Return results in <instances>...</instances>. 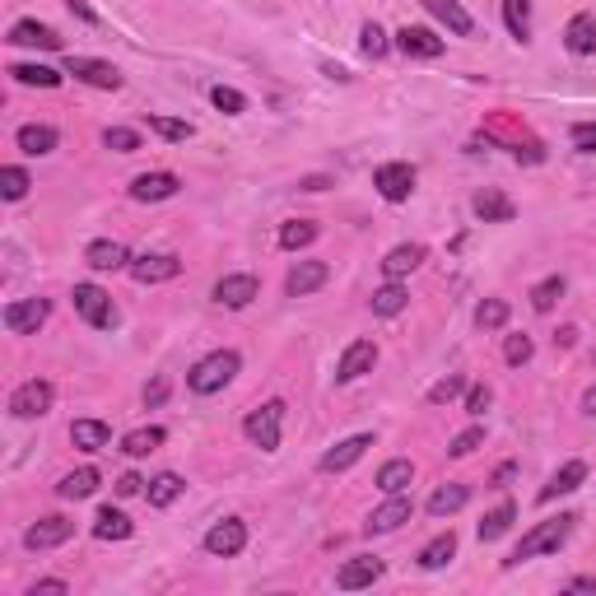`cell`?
Returning a JSON list of instances; mask_svg holds the SVG:
<instances>
[{"label":"cell","mask_w":596,"mask_h":596,"mask_svg":"<svg viewBox=\"0 0 596 596\" xmlns=\"http://www.w3.org/2000/svg\"><path fill=\"white\" fill-rule=\"evenodd\" d=\"M373 187L382 191V201H406L410 191H415V168L410 163H382L378 173H373Z\"/></svg>","instance_id":"cell-13"},{"label":"cell","mask_w":596,"mask_h":596,"mask_svg":"<svg viewBox=\"0 0 596 596\" xmlns=\"http://www.w3.org/2000/svg\"><path fill=\"white\" fill-rule=\"evenodd\" d=\"M126 271L136 275L140 285H163V280H177V275H182V261L168 257V252H145V257H136Z\"/></svg>","instance_id":"cell-11"},{"label":"cell","mask_w":596,"mask_h":596,"mask_svg":"<svg viewBox=\"0 0 596 596\" xmlns=\"http://www.w3.org/2000/svg\"><path fill=\"white\" fill-rule=\"evenodd\" d=\"M47 312H52L47 298H14L10 308H5V331L10 336H28V331H38L47 322Z\"/></svg>","instance_id":"cell-7"},{"label":"cell","mask_w":596,"mask_h":596,"mask_svg":"<svg viewBox=\"0 0 596 596\" xmlns=\"http://www.w3.org/2000/svg\"><path fill=\"white\" fill-rule=\"evenodd\" d=\"M452 555H457V536H452V531H443V536H434V541L420 550V569H443Z\"/></svg>","instance_id":"cell-37"},{"label":"cell","mask_w":596,"mask_h":596,"mask_svg":"<svg viewBox=\"0 0 596 596\" xmlns=\"http://www.w3.org/2000/svg\"><path fill=\"white\" fill-rule=\"evenodd\" d=\"M308 243H317V224L312 219H289L285 229H280V247L285 252H298V247H308Z\"/></svg>","instance_id":"cell-40"},{"label":"cell","mask_w":596,"mask_h":596,"mask_svg":"<svg viewBox=\"0 0 596 596\" xmlns=\"http://www.w3.org/2000/svg\"><path fill=\"white\" fill-rule=\"evenodd\" d=\"M564 298V275H550V280H541V285L531 289V308L536 312H550Z\"/></svg>","instance_id":"cell-43"},{"label":"cell","mask_w":596,"mask_h":596,"mask_svg":"<svg viewBox=\"0 0 596 596\" xmlns=\"http://www.w3.org/2000/svg\"><path fill=\"white\" fill-rule=\"evenodd\" d=\"M326 280H331V266H326V261H294L289 275H285V294L289 298H308V294H317Z\"/></svg>","instance_id":"cell-10"},{"label":"cell","mask_w":596,"mask_h":596,"mask_svg":"<svg viewBox=\"0 0 596 596\" xmlns=\"http://www.w3.org/2000/svg\"><path fill=\"white\" fill-rule=\"evenodd\" d=\"M149 131L163 140H173V145H182V140L196 136V126L191 122H177V117H149Z\"/></svg>","instance_id":"cell-42"},{"label":"cell","mask_w":596,"mask_h":596,"mask_svg":"<svg viewBox=\"0 0 596 596\" xmlns=\"http://www.w3.org/2000/svg\"><path fill=\"white\" fill-rule=\"evenodd\" d=\"M112 429L103 420H75L70 424V443L80 447V452H98V447H108Z\"/></svg>","instance_id":"cell-29"},{"label":"cell","mask_w":596,"mask_h":596,"mask_svg":"<svg viewBox=\"0 0 596 596\" xmlns=\"http://www.w3.org/2000/svg\"><path fill=\"white\" fill-rule=\"evenodd\" d=\"M573 592H596L592 578H573Z\"/></svg>","instance_id":"cell-59"},{"label":"cell","mask_w":596,"mask_h":596,"mask_svg":"<svg viewBox=\"0 0 596 596\" xmlns=\"http://www.w3.org/2000/svg\"><path fill=\"white\" fill-rule=\"evenodd\" d=\"M28 187H33V182H28V173L24 168H0V196H5V201H24L28 196Z\"/></svg>","instance_id":"cell-44"},{"label":"cell","mask_w":596,"mask_h":596,"mask_svg":"<svg viewBox=\"0 0 596 596\" xmlns=\"http://www.w3.org/2000/svg\"><path fill=\"white\" fill-rule=\"evenodd\" d=\"M471 210L485 219V224H508V219H513V201H508L503 191H489V187L471 201Z\"/></svg>","instance_id":"cell-27"},{"label":"cell","mask_w":596,"mask_h":596,"mask_svg":"<svg viewBox=\"0 0 596 596\" xmlns=\"http://www.w3.org/2000/svg\"><path fill=\"white\" fill-rule=\"evenodd\" d=\"M238 368H243L238 350H215V354H205V359H196V364L187 368V387L196 396H215V392L229 387Z\"/></svg>","instance_id":"cell-1"},{"label":"cell","mask_w":596,"mask_h":596,"mask_svg":"<svg viewBox=\"0 0 596 596\" xmlns=\"http://www.w3.org/2000/svg\"><path fill=\"white\" fill-rule=\"evenodd\" d=\"M573 145L583 149V154H592V149H596V122H583V126H573Z\"/></svg>","instance_id":"cell-52"},{"label":"cell","mask_w":596,"mask_h":596,"mask_svg":"<svg viewBox=\"0 0 596 596\" xmlns=\"http://www.w3.org/2000/svg\"><path fill=\"white\" fill-rule=\"evenodd\" d=\"M466 503H471V489H466V485H443V489L429 494V513H434V517H452V513H461Z\"/></svg>","instance_id":"cell-31"},{"label":"cell","mask_w":596,"mask_h":596,"mask_svg":"<svg viewBox=\"0 0 596 596\" xmlns=\"http://www.w3.org/2000/svg\"><path fill=\"white\" fill-rule=\"evenodd\" d=\"M280 424H285V401H266V406H257L243 420V434L252 447L275 452V447H280Z\"/></svg>","instance_id":"cell-3"},{"label":"cell","mask_w":596,"mask_h":596,"mask_svg":"<svg viewBox=\"0 0 596 596\" xmlns=\"http://www.w3.org/2000/svg\"><path fill=\"white\" fill-rule=\"evenodd\" d=\"M573 522H578V517H573V513H559V517H550V522H536V527H531L527 536H522V545H517V550H513V559H508V564H527V559L555 555L559 545L569 541Z\"/></svg>","instance_id":"cell-2"},{"label":"cell","mask_w":596,"mask_h":596,"mask_svg":"<svg viewBox=\"0 0 596 596\" xmlns=\"http://www.w3.org/2000/svg\"><path fill=\"white\" fill-rule=\"evenodd\" d=\"M19 149L24 154H33V159H42V154H52L56 149V126H42V122H28V126H19Z\"/></svg>","instance_id":"cell-26"},{"label":"cell","mask_w":596,"mask_h":596,"mask_svg":"<svg viewBox=\"0 0 596 596\" xmlns=\"http://www.w3.org/2000/svg\"><path fill=\"white\" fill-rule=\"evenodd\" d=\"M205 550L215 559H233L247 550V522L243 517H224V522H215V527L205 531Z\"/></svg>","instance_id":"cell-6"},{"label":"cell","mask_w":596,"mask_h":596,"mask_svg":"<svg viewBox=\"0 0 596 596\" xmlns=\"http://www.w3.org/2000/svg\"><path fill=\"white\" fill-rule=\"evenodd\" d=\"M14 84H28V89H56L61 84V70L52 66H10Z\"/></svg>","instance_id":"cell-39"},{"label":"cell","mask_w":596,"mask_h":596,"mask_svg":"<svg viewBox=\"0 0 596 596\" xmlns=\"http://www.w3.org/2000/svg\"><path fill=\"white\" fill-rule=\"evenodd\" d=\"M503 24L517 42H527L531 33V0H503Z\"/></svg>","instance_id":"cell-38"},{"label":"cell","mask_w":596,"mask_h":596,"mask_svg":"<svg viewBox=\"0 0 596 596\" xmlns=\"http://www.w3.org/2000/svg\"><path fill=\"white\" fill-rule=\"evenodd\" d=\"M378 578H382V559L378 555H359L336 573V587L340 592H359V587H373Z\"/></svg>","instance_id":"cell-16"},{"label":"cell","mask_w":596,"mask_h":596,"mask_svg":"<svg viewBox=\"0 0 596 596\" xmlns=\"http://www.w3.org/2000/svg\"><path fill=\"white\" fill-rule=\"evenodd\" d=\"M406 303H410V294L401 280H392V285H382L378 294H373V312H378V317H396V312H406Z\"/></svg>","instance_id":"cell-36"},{"label":"cell","mask_w":596,"mask_h":596,"mask_svg":"<svg viewBox=\"0 0 596 596\" xmlns=\"http://www.w3.org/2000/svg\"><path fill=\"white\" fill-rule=\"evenodd\" d=\"M531 354H536V345H531V336H508L503 340V359L513 368H522V364H531Z\"/></svg>","instance_id":"cell-49"},{"label":"cell","mask_w":596,"mask_h":596,"mask_svg":"<svg viewBox=\"0 0 596 596\" xmlns=\"http://www.w3.org/2000/svg\"><path fill=\"white\" fill-rule=\"evenodd\" d=\"M326 187H331L326 177H308V182H303V191H326Z\"/></svg>","instance_id":"cell-58"},{"label":"cell","mask_w":596,"mask_h":596,"mask_svg":"<svg viewBox=\"0 0 596 596\" xmlns=\"http://www.w3.org/2000/svg\"><path fill=\"white\" fill-rule=\"evenodd\" d=\"M485 406H489V387H485V382L466 387V410H471V415H485Z\"/></svg>","instance_id":"cell-51"},{"label":"cell","mask_w":596,"mask_h":596,"mask_svg":"<svg viewBox=\"0 0 596 596\" xmlns=\"http://www.w3.org/2000/svg\"><path fill=\"white\" fill-rule=\"evenodd\" d=\"M75 312H80L84 322L94 326V331H112L117 326V308H112V294L98 285H75Z\"/></svg>","instance_id":"cell-4"},{"label":"cell","mask_w":596,"mask_h":596,"mask_svg":"<svg viewBox=\"0 0 596 596\" xmlns=\"http://www.w3.org/2000/svg\"><path fill=\"white\" fill-rule=\"evenodd\" d=\"M257 294H261L257 275H224V280L215 285V303H219V308H247Z\"/></svg>","instance_id":"cell-18"},{"label":"cell","mask_w":596,"mask_h":596,"mask_svg":"<svg viewBox=\"0 0 596 596\" xmlns=\"http://www.w3.org/2000/svg\"><path fill=\"white\" fill-rule=\"evenodd\" d=\"M583 480H587V461H578V457L564 461V466H559V471L550 475V485L541 489V503H555L559 494H573V489L583 485Z\"/></svg>","instance_id":"cell-20"},{"label":"cell","mask_w":596,"mask_h":596,"mask_svg":"<svg viewBox=\"0 0 596 596\" xmlns=\"http://www.w3.org/2000/svg\"><path fill=\"white\" fill-rule=\"evenodd\" d=\"M140 489H145V480H140L136 471H126L122 480H117V494H122V499H131V494H140Z\"/></svg>","instance_id":"cell-54"},{"label":"cell","mask_w":596,"mask_h":596,"mask_svg":"<svg viewBox=\"0 0 596 596\" xmlns=\"http://www.w3.org/2000/svg\"><path fill=\"white\" fill-rule=\"evenodd\" d=\"M182 475H173V471H163V475H154V480H149V508H168V503H177V494H182Z\"/></svg>","instance_id":"cell-34"},{"label":"cell","mask_w":596,"mask_h":596,"mask_svg":"<svg viewBox=\"0 0 596 596\" xmlns=\"http://www.w3.org/2000/svg\"><path fill=\"white\" fill-rule=\"evenodd\" d=\"M373 364H378V345L373 340H350L336 364V382H359L364 373H373Z\"/></svg>","instance_id":"cell-9"},{"label":"cell","mask_w":596,"mask_h":596,"mask_svg":"<svg viewBox=\"0 0 596 596\" xmlns=\"http://www.w3.org/2000/svg\"><path fill=\"white\" fill-rule=\"evenodd\" d=\"M177 187H182V182H177L173 173H140L136 182H131V196H136V201H168V196H177Z\"/></svg>","instance_id":"cell-23"},{"label":"cell","mask_w":596,"mask_h":596,"mask_svg":"<svg viewBox=\"0 0 596 596\" xmlns=\"http://www.w3.org/2000/svg\"><path fill=\"white\" fill-rule=\"evenodd\" d=\"M424 5H429V14H434V19H443V24L452 28L457 38H471L475 19H471V14H466V10H461L457 0H424Z\"/></svg>","instance_id":"cell-28"},{"label":"cell","mask_w":596,"mask_h":596,"mask_svg":"<svg viewBox=\"0 0 596 596\" xmlns=\"http://www.w3.org/2000/svg\"><path fill=\"white\" fill-rule=\"evenodd\" d=\"M131 531H136V522H131L122 508H112V503L94 517V536H98V541H126Z\"/></svg>","instance_id":"cell-25"},{"label":"cell","mask_w":596,"mask_h":596,"mask_svg":"<svg viewBox=\"0 0 596 596\" xmlns=\"http://www.w3.org/2000/svg\"><path fill=\"white\" fill-rule=\"evenodd\" d=\"M66 10H70V14H80L84 24H98V14L89 10V5H84V0H66Z\"/></svg>","instance_id":"cell-56"},{"label":"cell","mask_w":596,"mask_h":596,"mask_svg":"<svg viewBox=\"0 0 596 596\" xmlns=\"http://www.w3.org/2000/svg\"><path fill=\"white\" fill-rule=\"evenodd\" d=\"M14 47H38V52H61V33L47 24H38V19H19V24H10V38Z\"/></svg>","instance_id":"cell-14"},{"label":"cell","mask_w":596,"mask_h":596,"mask_svg":"<svg viewBox=\"0 0 596 596\" xmlns=\"http://www.w3.org/2000/svg\"><path fill=\"white\" fill-rule=\"evenodd\" d=\"M513 517H517V508H513L508 499H503L499 508H489L485 522H480V541H499V536H508V527H513Z\"/></svg>","instance_id":"cell-35"},{"label":"cell","mask_w":596,"mask_h":596,"mask_svg":"<svg viewBox=\"0 0 596 596\" xmlns=\"http://www.w3.org/2000/svg\"><path fill=\"white\" fill-rule=\"evenodd\" d=\"M52 401H56L52 382H47V378H28V382L14 387L10 410H14V420H42V415L52 410Z\"/></svg>","instance_id":"cell-5"},{"label":"cell","mask_w":596,"mask_h":596,"mask_svg":"<svg viewBox=\"0 0 596 596\" xmlns=\"http://www.w3.org/2000/svg\"><path fill=\"white\" fill-rule=\"evenodd\" d=\"M98 485H103V475H98L94 466H80V471H70L66 480L56 485V494H61V499H89Z\"/></svg>","instance_id":"cell-30"},{"label":"cell","mask_w":596,"mask_h":596,"mask_svg":"<svg viewBox=\"0 0 596 596\" xmlns=\"http://www.w3.org/2000/svg\"><path fill=\"white\" fill-rule=\"evenodd\" d=\"M368 447H373V434H354V438H345V443H336L331 452L322 457V471L326 475H336V471H350L354 461L364 457Z\"/></svg>","instance_id":"cell-19"},{"label":"cell","mask_w":596,"mask_h":596,"mask_svg":"<svg viewBox=\"0 0 596 596\" xmlns=\"http://www.w3.org/2000/svg\"><path fill=\"white\" fill-rule=\"evenodd\" d=\"M461 392H466V378H461V373H447V378H438L434 387H429V401H434V406H447V401H457Z\"/></svg>","instance_id":"cell-45"},{"label":"cell","mask_w":596,"mask_h":596,"mask_svg":"<svg viewBox=\"0 0 596 596\" xmlns=\"http://www.w3.org/2000/svg\"><path fill=\"white\" fill-rule=\"evenodd\" d=\"M163 401H168V378H154L145 387V406H163Z\"/></svg>","instance_id":"cell-53"},{"label":"cell","mask_w":596,"mask_h":596,"mask_svg":"<svg viewBox=\"0 0 596 596\" xmlns=\"http://www.w3.org/2000/svg\"><path fill=\"white\" fill-rule=\"evenodd\" d=\"M420 261H424L420 243H401V247H392V252L382 257V275H387V280H406L410 271H420Z\"/></svg>","instance_id":"cell-22"},{"label":"cell","mask_w":596,"mask_h":596,"mask_svg":"<svg viewBox=\"0 0 596 596\" xmlns=\"http://www.w3.org/2000/svg\"><path fill=\"white\" fill-rule=\"evenodd\" d=\"M89 266L94 271H122V266H131V257H126L122 243H112V238H98V243H89Z\"/></svg>","instance_id":"cell-24"},{"label":"cell","mask_w":596,"mask_h":596,"mask_svg":"<svg viewBox=\"0 0 596 596\" xmlns=\"http://www.w3.org/2000/svg\"><path fill=\"white\" fill-rule=\"evenodd\" d=\"M103 145L117 149V154H131V149H140V131H131V126H108V131H103Z\"/></svg>","instance_id":"cell-48"},{"label":"cell","mask_w":596,"mask_h":596,"mask_svg":"<svg viewBox=\"0 0 596 596\" xmlns=\"http://www.w3.org/2000/svg\"><path fill=\"white\" fill-rule=\"evenodd\" d=\"M583 415H592V420H596V387H587V392H583Z\"/></svg>","instance_id":"cell-57"},{"label":"cell","mask_w":596,"mask_h":596,"mask_svg":"<svg viewBox=\"0 0 596 596\" xmlns=\"http://www.w3.org/2000/svg\"><path fill=\"white\" fill-rule=\"evenodd\" d=\"M210 103H215L219 112H229V117L247 112V98L238 94V89H229V84H215V89H210Z\"/></svg>","instance_id":"cell-46"},{"label":"cell","mask_w":596,"mask_h":596,"mask_svg":"<svg viewBox=\"0 0 596 596\" xmlns=\"http://www.w3.org/2000/svg\"><path fill=\"white\" fill-rule=\"evenodd\" d=\"M38 592H70V587L61 583V578H42V583L28 587V596H38Z\"/></svg>","instance_id":"cell-55"},{"label":"cell","mask_w":596,"mask_h":596,"mask_svg":"<svg viewBox=\"0 0 596 596\" xmlns=\"http://www.w3.org/2000/svg\"><path fill=\"white\" fill-rule=\"evenodd\" d=\"M359 47H364V56H387V33H382L378 24H364V33H359Z\"/></svg>","instance_id":"cell-50"},{"label":"cell","mask_w":596,"mask_h":596,"mask_svg":"<svg viewBox=\"0 0 596 596\" xmlns=\"http://www.w3.org/2000/svg\"><path fill=\"white\" fill-rule=\"evenodd\" d=\"M480 443H485V429H480V424H471V429H461V434L447 443V457H471Z\"/></svg>","instance_id":"cell-47"},{"label":"cell","mask_w":596,"mask_h":596,"mask_svg":"<svg viewBox=\"0 0 596 596\" xmlns=\"http://www.w3.org/2000/svg\"><path fill=\"white\" fill-rule=\"evenodd\" d=\"M70 536H75V522H70V517H38V522L24 531V545L28 550H52V545H66Z\"/></svg>","instance_id":"cell-12"},{"label":"cell","mask_w":596,"mask_h":596,"mask_svg":"<svg viewBox=\"0 0 596 596\" xmlns=\"http://www.w3.org/2000/svg\"><path fill=\"white\" fill-rule=\"evenodd\" d=\"M415 480V466H410L406 457H396V461H387L378 471V489L382 494H406V485Z\"/></svg>","instance_id":"cell-32"},{"label":"cell","mask_w":596,"mask_h":596,"mask_svg":"<svg viewBox=\"0 0 596 596\" xmlns=\"http://www.w3.org/2000/svg\"><path fill=\"white\" fill-rule=\"evenodd\" d=\"M396 47H401L406 56H415V61H434V56H443V38L429 33V28H415V24H406L401 33H396Z\"/></svg>","instance_id":"cell-17"},{"label":"cell","mask_w":596,"mask_h":596,"mask_svg":"<svg viewBox=\"0 0 596 596\" xmlns=\"http://www.w3.org/2000/svg\"><path fill=\"white\" fill-rule=\"evenodd\" d=\"M163 429L159 424H145V429H131V434L122 438V452L126 457H149V452H154V447H163Z\"/></svg>","instance_id":"cell-33"},{"label":"cell","mask_w":596,"mask_h":596,"mask_svg":"<svg viewBox=\"0 0 596 596\" xmlns=\"http://www.w3.org/2000/svg\"><path fill=\"white\" fill-rule=\"evenodd\" d=\"M475 326H480V331H503V326H508V303H503V298H485V303L475 308Z\"/></svg>","instance_id":"cell-41"},{"label":"cell","mask_w":596,"mask_h":596,"mask_svg":"<svg viewBox=\"0 0 596 596\" xmlns=\"http://www.w3.org/2000/svg\"><path fill=\"white\" fill-rule=\"evenodd\" d=\"M66 75H75L80 84H94V89H122V70L98 61V56H70Z\"/></svg>","instance_id":"cell-8"},{"label":"cell","mask_w":596,"mask_h":596,"mask_svg":"<svg viewBox=\"0 0 596 596\" xmlns=\"http://www.w3.org/2000/svg\"><path fill=\"white\" fill-rule=\"evenodd\" d=\"M564 47L573 56H592L596 52V14H573L564 28Z\"/></svg>","instance_id":"cell-21"},{"label":"cell","mask_w":596,"mask_h":596,"mask_svg":"<svg viewBox=\"0 0 596 596\" xmlns=\"http://www.w3.org/2000/svg\"><path fill=\"white\" fill-rule=\"evenodd\" d=\"M410 513H415V499H406V494H387V503L373 508V517H368V536L396 531L401 522H410Z\"/></svg>","instance_id":"cell-15"}]
</instances>
